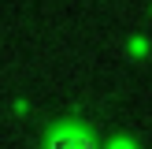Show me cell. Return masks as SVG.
Returning a JSON list of instances; mask_svg holds the SVG:
<instances>
[{"instance_id": "obj_1", "label": "cell", "mask_w": 152, "mask_h": 149, "mask_svg": "<svg viewBox=\"0 0 152 149\" xmlns=\"http://www.w3.org/2000/svg\"><path fill=\"white\" fill-rule=\"evenodd\" d=\"M45 149H96L93 134L78 131V127H59L45 138Z\"/></svg>"}]
</instances>
